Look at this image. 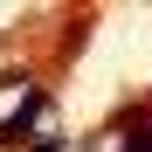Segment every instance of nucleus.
I'll return each instance as SVG.
<instances>
[{
  "label": "nucleus",
  "mask_w": 152,
  "mask_h": 152,
  "mask_svg": "<svg viewBox=\"0 0 152 152\" xmlns=\"http://www.w3.org/2000/svg\"><path fill=\"white\" fill-rule=\"evenodd\" d=\"M35 152H62V145H56V138H35Z\"/></svg>",
  "instance_id": "f257e3e1"
}]
</instances>
